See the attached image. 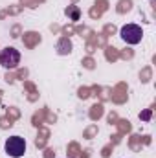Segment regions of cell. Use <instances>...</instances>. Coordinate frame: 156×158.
Listing matches in <instances>:
<instances>
[{
    "label": "cell",
    "instance_id": "cell-3",
    "mask_svg": "<svg viewBox=\"0 0 156 158\" xmlns=\"http://www.w3.org/2000/svg\"><path fill=\"white\" fill-rule=\"evenodd\" d=\"M18 63H20V53L17 48L7 46V48L0 50V64L4 68H15Z\"/></svg>",
    "mask_w": 156,
    "mask_h": 158
},
{
    "label": "cell",
    "instance_id": "cell-1",
    "mask_svg": "<svg viewBox=\"0 0 156 158\" xmlns=\"http://www.w3.org/2000/svg\"><path fill=\"white\" fill-rule=\"evenodd\" d=\"M6 155L11 158H20L26 153V140L22 136H9L4 143Z\"/></svg>",
    "mask_w": 156,
    "mask_h": 158
},
{
    "label": "cell",
    "instance_id": "cell-2",
    "mask_svg": "<svg viewBox=\"0 0 156 158\" xmlns=\"http://www.w3.org/2000/svg\"><path fill=\"white\" fill-rule=\"evenodd\" d=\"M119 35H121V39L125 40L127 44H138V42H142L143 31H142V28L136 26V24H125V26L121 28Z\"/></svg>",
    "mask_w": 156,
    "mask_h": 158
}]
</instances>
